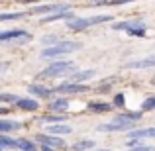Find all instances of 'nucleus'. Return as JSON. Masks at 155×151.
<instances>
[{"label":"nucleus","mask_w":155,"mask_h":151,"mask_svg":"<svg viewBox=\"0 0 155 151\" xmlns=\"http://www.w3.org/2000/svg\"><path fill=\"white\" fill-rule=\"evenodd\" d=\"M22 12H8V14H0V22H8V20H20Z\"/></svg>","instance_id":"obj_23"},{"label":"nucleus","mask_w":155,"mask_h":151,"mask_svg":"<svg viewBox=\"0 0 155 151\" xmlns=\"http://www.w3.org/2000/svg\"><path fill=\"white\" fill-rule=\"evenodd\" d=\"M92 140H83V141H77L75 145H73V149L75 151H84V149H92Z\"/></svg>","instance_id":"obj_21"},{"label":"nucleus","mask_w":155,"mask_h":151,"mask_svg":"<svg viewBox=\"0 0 155 151\" xmlns=\"http://www.w3.org/2000/svg\"><path fill=\"white\" fill-rule=\"evenodd\" d=\"M69 6L67 4H45V6H35L34 12L35 14H47V12H67Z\"/></svg>","instance_id":"obj_6"},{"label":"nucleus","mask_w":155,"mask_h":151,"mask_svg":"<svg viewBox=\"0 0 155 151\" xmlns=\"http://www.w3.org/2000/svg\"><path fill=\"white\" fill-rule=\"evenodd\" d=\"M31 35L28 34L26 30H10V31H2L0 34V41H8L12 43V45H16V43H26L30 41Z\"/></svg>","instance_id":"obj_4"},{"label":"nucleus","mask_w":155,"mask_h":151,"mask_svg":"<svg viewBox=\"0 0 155 151\" xmlns=\"http://www.w3.org/2000/svg\"><path fill=\"white\" fill-rule=\"evenodd\" d=\"M41 149H43V151H55V149H53V147H45V145H43Z\"/></svg>","instance_id":"obj_30"},{"label":"nucleus","mask_w":155,"mask_h":151,"mask_svg":"<svg viewBox=\"0 0 155 151\" xmlns=\"http://www.w3.org/2000/svg\"><path fill=\"white\" fill-rule=\"evenodd\" d=\"M141 108H143V110H153L155 108V96H151V98L145 100L143 104H141Z\"/></svg>","instance_id":"obj_26"},{"label":"nucleus","mask_w":155,"mask_h":151,"mask_svg":"<svg viewBox=\"0 0 155 151\" xmlns=\"http://www.w3.org/2000/svg\"><path fill=\"white\" fill-rule=\"evenodd\" d=\"M18 147L24 151H35V143L31 140H18Z\"/></svg>","instance_id":"obj_22"},{"label":"nucleus","mask_w":155,"mask_h":151,"mask_svg":"<svg viewBox=\"0 0 155 151\" xmlns=\"http://www.w3.org/2000/svg\"><path fill=\"white\" fill-rule=\"evenodd\" d=\"M63 120V116H47L45 122H61Z\"/></svg>","instance_id":"obj_29"},{"label":"nucleus","mask_w":155,"mask_h":151,"mask_svg":"<svg viewBox=\"0 0 155 151\" xmlns=\"http://www.w3.org/2000/svg\"><path fill=\"white\" fill-rule=\"evenodd\" d=\"M30 92H31V94H35V96H41V98H47V96L51 94L49 88L39 87V84H34V87H30Z\"/></svg>","instance_id":"obj_17"},{"label":"nucleus","mask_w":155,"mask_h":151,"mask_svg":"<svg viewBox=\"0 0 155 151\" xmlns=\"http://www.w3.org/2000/svg\"><path fill=\"white\" fill-rule=\"evenodd\" d=\"M81 43H75V41H59L57 45L53 47H47V49L41 51V57L45 59H53V57H61V55H67V53H73L77 49H81Z\"/></svg>","instance_id":"obj_3"},{"label":"nucleus","mask_w":155,"mask_h":151,"mask_svg":"<svg viewBox=\"0 0 155 151\" xmlns=\"http://www.w3.org/2000/svg\"><path fill=\"white\" fill-rule=\"evenodd\" d=\"M132 126L128 124H120V122H110V124H104V126H98V132H126L130 130Z\"/></svg>","instance_id":"obj_7"},{"label":"nucleus","mask_w":155,"mask_h":151,"mask_svg":"<svg viewBox=\"0 0 155 151\" xmlns=\"http://www.w3.org/2000/svg\"><path fill=\"white\" fill-rule=\"evenodd\" d=\"M41 43L43 45H57V43H59V38H57V35H47V38H43L41 39Z\"/></svg>","instance_id":"obj_24"},{"label":"nucleus","mask_w":155,"mask_h":151,"mask_svg":"<svg viewBox=\"0 0 155 151\" xmlns=\"http://www.w3.org/2000/svg\"><path fill=\"white\" fill-rule=\"evenodd\" d=\"M18 147V141L16 140H10L6 136H0V149H14Z\"/></svg>","instance_id":"obj_19"},{"label":"nucleus","mask_w":155,"mask_h":151,"mask_svg":"<svg viewBox=\"0 0 155 151\" xmlns=\"http://www.w3.org/2000/svg\"><path fill=\"white\" fill-rule=\"evenodd\" d=\"M128 34L130 35H143L145 34L143 22H130L128 24Z\"/></svg>","instance_id":"obj_14"},{"label":"nucleus","mask_w":155,"mask_h":151,"mask_svg":"<svg viewBox=\"0 0 155 151\" xmlns=\"http://www.w3.org/2000/svg\"><path fill=\"white\" fill-rule=\"evenodd\" d=\"M75 71V63L73 61H55L47 69L39 73V79H55V77H63L67 73Z\"/></svg>","instance_id":"obj_1"},{"label":"nucleus","mask_w":155,"mask_h":151,"mask_svg":"<svg viewBox=\"0 0 155 151\" xmlns=\"http://www.w3.org/2000/svg\"><path fill=\"white\" fill-rule=\"evenodd\" d=\"M18 122H10V120H0V133H6V132H14V130H20Z\"/></svg>","instance_id":"obj_15"},{"label":"nucleus","mask_w":155,"mask_h":151,"mask_svg":"<svg viewBox=\"0 0 155 151\" xmlns=\"http://www.w3.org/2000/svg\"><path fill=\"white\" fill-rule=\"evenodd\" d=\"M98 151H108V149H98Z\"/></svg>","instance_id":"obj_32"},{"label":"nucleus","mask_w":155,"mask_h":151,"mask_svg":"<svg viewBox=\"0 0 155 151\" xmlns=\"http://www.w3.org/2000/svg\"><path fill=\"white\" fill-rule=\"evenodd\" d=\"M88 108H91L92 112H108L112 106L106 104V102H91V104H88Z\"/></svg>","instance_id":"obj_20"},{"label":"nucleus","mask_w":155,"mask_h":151,"mask_svg":"<svg viewBox=\"0 0 155 151\" xmlns=\"http://www.w3.org/2000/svg\"><path fill=\"white\" fill-rule=\"evenodd\" d=\"M47 132L53 133V136H67V133H71V126H65V124H57V126H49L47 128Z\"/></svg>","instance_id":"obj_12"},{"label":"nucleus","mask_w":155,"mask_h":151,"mask_svg":"<svg viewBox=\"0 0 155 151\" xmlns=\"http://www.w3.org/2000/svg\"><path fill=\"white\" fill-rule=\"evenodd\" d=\"M130 151H155L151 145H136V147H132Z\"/></svg>","instance_id":"obj_27"},{"label":"nucleus","mask_w":155,"mask_h":151,"mask_svg":"<svg viewBox=\"0 0 155 151\" xmlns=\"http://www.w3.org/2000/svg\"><path fill=\"white\" fill-rule=\"evenodd\" d=\"M112 16L104 14V16H92V18H73L67 22V28L71 31H83L88 26H94V24H102V22H110Z\"/></svg>","instance_id":"obj_2"},{"label":"nucleus","mask_w":155,"mask_h":151,"mask_svg":"<svg viewBox=\"0 0 155 151\" xmlns=\"http://www.w3.org/2000/svg\"><path fill=\"white\" fill-rule=\"evenodd\" d=\"M57 20H73V14L71 12H59V14H53V16H47V18H43V24L47 22H57Z\"/></svg>","instance_id":"obj_16"},{"label":"nucleus","mask_w":155,"mask_h":151,"mask_svg":"<svg viewBox=\"0 0 155 151\" xmlns=\"http://www.w3.org/2000/svg\"><path fill=\"white\" fill-rule=\"evenodd\" d=\"M38 141H41L45 147H63L65 141L59 137H51V136H38Z\"/></svg>","instance_id":"obj_9"},{"label":"nucleus","mask_w":155,"mask_h":151,"mask_svg":"<svg viewBox=\"0 0 155 151\" xmlns=\"http://www.w3.org/2000/svg\"><path fill=\"white\" fill-rule=\"evenodd\" d=\"M0 102H18V98L10 92H4V94H0Z\"/></svg>","instance_id":"obj_25"},{"label":"nucleus","mask_w":155,"mask_h":151,"mask_svg":"<svg viewBox=\"0 0 155 151\" xmlns=\"http://www.w3.org/2000/svg\"><path fill=\"white\" fill-rule=\"evenodd\" d=\"M94 77V71H77L71 77V84H81L83 80H88Z\"/></svg>","instance_id":"obj_10"},{"label":"nucleus","mask_w":155,"mask_h":151,"mask_svg":"<svg viewBox=\"0 0 155 151\" xmlns=\"http://www.w3.org/2000/svg\"><path fill=\"white\" fill-rule=\"evenodd\" d=\"M143 137H155V128H147V130H134L130 133V140H143Z\"/></svg>","instance_id":"obj_11"},{"label":"nucleus","mask_w":155,"mask_h":151,"mask_svg":"<svg viewBox=\"0 0 155 151\" xmlns=\"http://www.w3.org/2000/svg\"><path fill=\"white\" fill-rule=\"evenodd\" d=\"M0 112H6V108H4V110H2V108H0Z\"/></svg>","instance_id":"obj_31"},{"label":"nucleus","mask_w":155,"mask_h":151,"mask_svg":"<svg viewBox=\"0 0 155 151\" xmlns=\"http://www.w3.org/2000/svg\"><path fill=\"white\" fill-rule=\"evenodd\" d=\"M67 106H69V102L65 100V98H57V100L51 102L49 108L53 110V112H65V110H67Z\"/></svg>","instance_id":"obj_18"},{"label":"nucleus","mask_w":155,"mask_h":151,"mask_svg":"<svg viewBox=\"0 0 155 151\" xmlns=\"http://www.w3.org/2000/svg\"><path fill=\"white\" fill-rule=\"evenodd\" d=\"M114 104H116V106H124V94H116V98H114Z\"/></svg>","instance_id":"obj_28"},{"label":"nucleus","mask_w":155,"mask_h":151,"mask_svg":"<svg viewBox=\"0 0 155 151\" xmlns=\"http://www.w3.org/2000/svg\"><path fill=\"white\" fill-rule=\"evenodd\" d=\"M88 88L84 84H71V83H65V84H59L55 88V92H87Z\"/></svg>","instance_id":"obj_8"},{"label":"nucleus","mask_w":155,"mask_h":151,"mask_svg":"<svg viewBox=\"0 0 155 151\" xmlns=\"http://www.w3.org/2000/svg\"><path fill=\"white\" fill-rule=\"evenodd\" d=\"M149 67H155V55L140 59V61H128L126 63V69H149Z\"/></svg>","instance_id":"obj_5"},{"label":"nucleus","mask_w":155,"mask_h":151,"mask_svg":"<svg viewBox=\"0 0 155 151\" xmlns=\"http://www.w3.org/2000/svg\"><path fill=\"white\" fill-rule=\"evenodd\" d=\"M16 106L22 110H30V112H34V110H38V102L31 100V98H18V102H16Z\"/></svg>","instance_id":"obj_13"}]
</instances>
